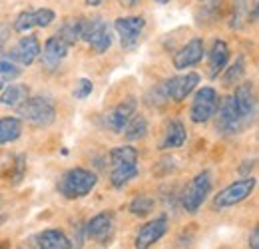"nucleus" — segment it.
Masks as SVG:
<instances>
[{
  "instance_id": "5",
  "label": "nucleus",
  "mask_w": 259,
  "mask_h": 249,
  "mask_svg": "<svg viewBox=\"0 0 259 249\" xmlns=\"http://www.w3.org/2000/svg\"><path fill=\"white\" fill-rule=\"evenodd\" d=\"M211 191V174L209 172H201L197 174L194 180L188 184L184 195H182V205L188 214H195L201 203L205 201V197Z\"/></svg>"
},
{
  "instance_id": "14",
  "label": "nucleus",
  "mask_w": 259,
  "mask_h": 249,
  "mask_svg": "<svg viewBox=\"0 0 259 249\" xmlns=\"http://www.w3.org/2000/svg\"><path fill=\"white\" fill-rule=\"evenodd\" d=\"M167 231V218L160 216L154 221L146 223L140 231H138V237H136V249H150L154 243H158L165 235Z\"/></svg>"
},
{
  "instance_id": "32",
  "label": "nucleus",
  "mask_w": 259,
  "mask_h": 249,
  "mask_svg": "<svg viewBox=\"0 0 259 249\" xmlns=\"http://www.w3.org/2000/svg\"><path fill=\"white\" fill-rule=\"evenodd\" d=\"M124 2H126V4H136L138 0H124Z\"/></svg>"
},
{
  "instance_id": "29",
  "label": "nucleus",
  "mask_w": 259,
  "mask_h": 249,
  "mask_svg": "<svg viewBox=\"0 0 259 249\" xmlns=\"http://www.w3.org/2000/svg\"><path fill=\"white\" fill-rule=\"evenodd\" d=\"M92 90H94L92 80H88V78H80V80L76 82L74 90H72V96L78 98V100H84V98H88V96L92 94Z\"/></svg>"
},
{
  "instance_id": "15",
  "label": "nucleus",
  "mask_w": 259,
  "mask_h": 249,
  "mask_svg": "<svg viewBox=\"0 0 259 249\" xmlns=\"http://www.w3.org/2000/svg\"><path fill=\"white\" fill-rule=\"evenodd\" d=\"M203 40L201 38H192L176 56H174V66L176 70H186L192 68L197 62H201L203 58Z\"/></svg>"
},
{
  "instance_id": "2",
  "label": "nucleus",
  "mask_w": 259,
  "mask_h": 249,
  "mask_svg": "<svg viewBox=\"0 0 259 249\" xmlns=\"http://www.w3.org/2000/svg\"><path fill=\"white\" fill-rule=\"evenodd\" d=\"M98 184V176L84 168L68 170L58 182V191L68 199H80L88 195Z\"/></svg>"
},
{
  "instance_id": "31",
  "label": "nucleus",
  "mask_w": 259,
  "mask_h": 249,
  "mask_svg": "<svg viewBox=\"0 0 259 249\" xmlns=\"http://www.w3.org/2000/svg\"><path fill=\"white\" fill-rule=\"evenodd\" d=\"M102 2H104V0H86V4H88V6H100Z\"/></svg>"
},
{
  "instance_id": "23",
  "label": "nucleus",
  "mask_w": 259,
  "mask_h": 249,
  "mask_svg": "<svg viewBox=\"0 0 259 249\" xmlns=\"http://www.w3.org/2000/svg\"><path fill=\"white\" fill-rule=\"evenodd\" d=\"M22 134V122L18 118H0V146L18 140Z\"/></svg>"
},
{
  "instance_id": "20",
  "label": "nucleus",
  "mask_w": 259,
  "mask_h": 249,
  "mask_svg": "<svg viewBox=\"0 0 259 249\" xmlns=\"http://www.w3.org/2000/svg\"><path fill=\"white\" fill-rule=\"evenodd\" d=\"M188 140V132L180 120H171L165 126L163 136L160 140V150H174V148H182Z\"/></svg>"
},
{
  "instance_id": "27",
  "label": "nucleus",
  "mask_w": 259,
  "mask_h": 249,
  "mask_svg": "<svg viewBox=\"0 0 259 249\" xmlns=\"http://www.w3.org/2000/svg\"><path fill=\"white\" fill-rule=\"evenodd\" d=\"M154 210V199L148 195H138L136 199H132L130 203V212L134 216H148Z\"/></svg>"
},
{
  "instance_id": "35",
  "label": "nucleus",
  "mask_w": 259,
  "mask_h": 249,
  "mask_svg": "<svg viewBox=\"0 0 259 249\" xmlns=\"http://www.w3.org/2000/svg\"><path fill=\"white\" fill-rule=\"evenodd\" d=\"M201 2H205V0H201Z\"/></svg>"
},
{
  "instance_id": "18",
  "label": "nucleus",
  "mask_w": 259,
  "mask_h": 249,
  "mask_svg": "<svg viewBox=\"0 0 259 249\" xmlns=\"http://www.w3.org/2000/svg\"><path fill=\"white\" fill-rule=\"evenodd\" d=\"M233 102H235V108L239 110V114L251 122V118L255 116V94H253V86L249 82L241 84L235 94H233Z\"/></svg>"
},
{
  "instance_id": "11",
  "label": "nucleus",
  "mask_w": 259,
  "mask_h": 249,
  "mask_svg": "<svg viewBox=\"0 0 259 249\" xmlns=\"http://www.w3.org/2000/svg\"><path fill=\"white\" fill-rule=\"evenodd\" d=\"M56 18L54 10L50 8H38V10H26L22 14L16 16L14 20V30L16 32H28L32 28H44L48 24H52Z\"/></svg>"
},
{
  "instance_id": "4",
  "label": "nucleus",
  "mask_w": 259,
  "mask_h": 249,
  "mask_svg": "<svg viewBox=\"0 0 259 249\" xmlns=\"http://www.w3.org/2000/svg\"><path fill=\"white\" fill-rule=\"evenodd\" d=\"M80 40L88 42L92 50L102 54L112 46V32L102 18H80Z\"/></svg>"
},
{
  "instance_id": "22",
  "label": "nucleus",
  "mask_w": 259,
  "mask_h": 249,
  "mask_svg": "<svg viewBox=\"0 0 259 249\" xmlns=\"http://www.w3.org/2000/svg\"><path fill=\"white\" fill-rule=\"evenodd\" d=\"M28 96V88L24 84H8L2 94H0V104L10 106V108H18L22 102H26Z\"/></svg>"
},
{
  "instance_id": "34",
  "label": "nucleus",
  "mask_w": 259,
  "mask_h": 249,
  "mask_svg": "<svg viewBox=\"0 0 259 249\" xmlns=\"http://www.w3.org/2000/svg\"><path fill=\"white\" fill-rule=\"evenodd\" d=\"M156 2H160V4H167L169 0H156Z\"/></svg>"
},
{
  "instance_id": "24",
  "label": "nucleus",
  "mask_w": 259,
  "mask_h": 249,
  "mask_svg": "<svg viewBox=\"0 0 259 249\" xmlns=\"http://www.w3.org/2000/svg\"><path fill=\"white\" fill-rule=\"evenodd\" d=\"M146 132H148V122H146L144 116H136V118H132L128 124H126V128H124V136H126L128 142L142 140V138L146 136Z\"/></svg>"
},
{
  "instance_id": "13",
  "label": "nucleus",
  "mask_w": 259,
  "mask_h": 249,
  "mask_svg": "<svg viewBox=\"0 0 259 249\" xmlns=\"http://www.w3.org/2000/svg\"><path fill=\"white\" fill-rule=\"evenodd\" d=\"M146 26V20L142 16H128V18H118L114 22V28L120 34V40H122V46L126 50H132L138 42V38L142 36Z\"/></svg>"
},
{
  "instance_id": "26",
  "label": "nucleus",
  "mask_w": 259,
  "mask_h": 249,
  "mask_svg": "<svg viewBox=\"0 0 259 249\" xmlns=\"http://www.w3.org/2000/svg\"><path fill=\"white\" fill-rule=\"evenodd\" d=\"M58 38L64 40L68 46L76 44V42L80 40V18H78V20H68V22H64V26L58 32Z\"/></svg>"
},
{
  "instance_id": "9",
  "label": "nucleus",
  "mask_w": 259,
  "mask_h": 249,
  "mask_svg": "<svg viewBox=\"0 0 259 249\" xmlns=\"http://www.w3.org/2000/svg\"><path fill=\"white\" fill-rule=\"evenodd\" d=\"M199 84V74H184V76H176V78H169L162 84L163 94L167 100H174V102H182L186 100L190 94L194 92Z\"/></svg>"
},
{
  "instance_id": "17",
  "label": "nucleus",
  "mask_w": 259,
  "mask_h": 249,
  "mask_svg": "<svg viewBox=\"0 0 259 249\" xmlns=\"http://www.w3.org/2000/svg\"><path fill=\"white\" fill-rule=\"evenodd\" d=\"M68 44L64 40H60L58 36H52L44 42V48H40V54H42V62L46 68H56L60 66V62L66 58L68 54Z\"/></svg>"
},
{
  "instance_id": "1",
  "label": "nucleus",
  "mask_w": 259,
  "mask_h": 249,
  "mask_svg": "<svg viewBox=\"0 0 259 249\" xmlns=\"http://www.w3.org/2000/svg\"><path fill=\"white\" fill-rule=\"evenodd\" d=\"M110 182L114 187L126 186L138 176V150L134 146H122L110 152Z\"/></svg>"
},
{
  "instance_id": "12",
  "label": "nucleus",
  "mask_w": 259,
  "mask_h": 249,
  "mask_svg": "<svg viewBox=\"0 0 259 249\" xmlns=\"http://www.w3.org/2000/svg\"><path fill=\"white\" fill-rule=\"evenodd\" d=\"M134 112H136V98H134V96H128L126 100H122L116 108H112V110L106 114L104 124H106L108 130L120 134V132H124L126 124L134 118Z\"/></svg>"
},
{
  "instance_id": "8",
  "label": "nucleus",
  "mask_w": 259,
  "mask_h": 249,
  "mask_svg": "<svg viewBox=\"0 0 259 249\" xmlns=\"http://www.w3.org/2000/svg\"><path fill=\"white\" fill-rule=\"evenodd\" d=\"M220 106V98H218V92L209 86L201 88L199 92L195 94L194 102H192V108H190V118L195 124H205L213 118L215 110Z\"/></svg>"
},
{
  "instance_id": "33",
  "label": "nucleus",
  "mask_w": 259,
  "mask_h": 249,
  "mask_svg": "<svg viewBox=\"0 0 259 249\" xmlns=\"http://www.w3.org/2000/svg\"><path fill=\"white\" fill-rule=\"evenodd\" d=\"M0 249H10V247H8V243H2V245H0Z\"/></svg>"
},
{
  "instance_id": "10",
  "label": "nucleus",
  "mask_w": 259,
  "mask_h": 249,
  "mask_svg": "<svg viewBox=\"0 0 259 249\" xmlns=\"http://www.w3.org/2000/svg\"><path fill=\"white\" fill-rule=\"evenodd\" d=\"M6 56H8L10 62L20 64V66H30L40 56V42H38V38L34 34H28V36L20 38L10 48V52Z\"/></svg>"
},
{
  "instance_id": "25",
  "label": "nucleus",
  "mask_w": 259,
  "mask_h": 249,
  "mask_svg": "<svg viewBox=\"0 0 259 249\" xmlns=\"http://www.w3.org/2000/svg\"><path fill=\"white\" fill-rule=\"evenodd\" d=\"M20 76V68L10 60H0V90L12 84Z\"/></svg>"
},
{
  "instance_id": "30",
  "label": "nucleus",
  "mask_w": 259,
  "mask_h": 249,
  "mask_svg": "<svg viewBox=\"0 0 259 249\" xmlns=\"http://www.w3.org/2000/svg\"><path fill=\"white\" fill-rule=\"evenodd\" d=\"M257 237H259V231L253 229V233H251V249H257V245H259Z\"/></svg>"
},
{
  "instance_id": "6",
  "label": "nucleus",
  "mask_w": 259,
  "mask_h": 249,
  "mask_svg": "<svg viewBox=\"0 0 259 249\" xmlns=\"http://www.w3.org/2000/svg\"><path fill=\"white\" fill-rule=\"evenodd\" d=\"M213 116H215V128L222 134H226V136H233V134L241 132L247 126V120L235 108L233 96H227L226 100H224V104L218 106V110H215Z\"/></svg>"
},
{
  "instance_id": "21",
  "label": "nucleus",
  "mask_w": 259,
  "mask_h": 249,
  "mask_svg": "<svg viewBox=\"0 0 259 249\" xmlns=\"http://www.w3.org/2000/svg\"><path fill=\"white\" fill-rule=\"evenodd\" d=\"M229 62V48L224 40H215L213 48L209 52V76L218 78L220 72H224V68Z\"/></svg>"
},
{
  "instance_id": "7",
  "label": "nucleus",
  "mask_w": 259,
  "mask_h": 249,
  "mask_svg": "<svg viewBox=\"0 0 259 249\" xmlns=\"http://www.w3.org/2000/svg\"><path fill=\"white\" fill-rule=\"evenodd\" d=\"M253 187H255V178H243L239 182L229 184L222 191H218V195L213 197V208L215 210H226V208H231V205L247 199L251 195Z\"/></svg>"
},
{
  "instance_id": "3",
  "label": "nucleus",
  "mask_w": 259,
  "mask_h": 249,
  "mask_svg": "<svg viewBox=\"0 0 259 249\" xmlns=\"http://www.w3.org/2000/svg\"><path fill=\"white\" fill-rule=\"evenodd\" d=\"M18 116L22 120H26L28 124L36 126V128H46L56 120V108L54 102L46 96H34L28 98L26 102H22L18 108Z\"/></svg>"
},
{
  "instance_id": "16",
  "label": "nucleus",
  "mask_w": 259,
  "mask_h": 249,
  "mask_svg": "<svg viewBox=\"0 0 259 249\" xmlns=\"http://www.w3.org/2000/svg\"><path fill=\"white\" fill-rule=\"evenodd\" d=\"M30 249H72V241L60 229H46L30 239Z\"/></svg>"
},
{
  "instance_id": "19",
  "label": "nucleus",
  "mask_w": 259,
  "mask_h": 249,
  "mask_svg": "<svg viewBox=\"0 0 259 249\" xmlns=\"http://www.w3.org/2000/svg\"><path fill=\"white\" fill-rule=\"evenodd\" d=\"M114 231V218L112 214H98L86 223V235L96 239V241H104L112 235Z\"/></svg>"
},
{
  "instance_id": "36",
  "label": "nucleus",
  "mask_w": 259,
  "mask_h": 249,
  "mask_svg": "<svg viewBox=\"0 0 259 249\" xmlns=\"http://www.w3.org/2000/svg\"><path fill=\"white\" fill-rule=\"evenodd\" d=\"M239 2H241V0H239Z\"/></svg>"
},
{
  "instance_id": "28",
  "label": "nucleus",
  "mask_w": 259,
  "mask_h": 249,
  "mask_svg": "<svg viewBox=\"0 0 259 249\" xmlns=\"http://www.w3.org/2000/svg\"><path fill=\"white\" fill-rule=\"evenodd\" d=\"M243 72H245V60H243V56H239V58L235 60V64L227 70L224 82H226L227 86H229V84H233V82H237V80L243 76Z\"/></svg>"
}]
</instances>
